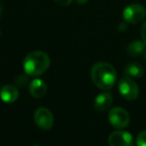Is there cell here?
<instances>
[{"label": "cell", "mask_w": 146, "mask_h": 146, "mask_svg": "<svg viewBox=\"0 0 146 146\" xmlns=\"http://www.w3.org/2000/svg\"><path fill=\"white\" fill-rule=\"evenodd\" d=\"M0 36H1V31H0Z\"/></svg>", "instance_id": "ffe728a7"}, {"label": "cell", "mask_w": 146, "mask_h": 146, "mask_svg": "<svg viewBox=\"0 0 146 146\" xmlns=\"http://www.w3.org/2000/svg\"><path fill=\"white\" fill-rule=\"evenodd\" d=\"M136 145L137 146H146V130L141 131L136 138Z\"/></svg>", "instance_id": "5bb4252c"}, {"label": "cell", "mask_w": 146, "mask_h": 146, "mask_svg": "<svg viewBox=\"0 0 146 146\" xmlns=\"http://www.w3.org/2000/svg\"><path fill=\"white\" fill-rule=\"evenodd\" d=\"M18 89L12 84H6L0 89V98L5 103H13L18 99Z\"/></svg>", "instance_id": "ba28073f"}, {"label": "cell", "mask_w": 146, "mask_h": 146, "mask_svg": "<svg viewBox=\"0 0 146 146\" xmlns=\"http://www.w3.org/2000/svg\"><path fill=\"white\" fill-rule=\"evenodd\" d=\"M2 13H3V6H2V3L0 2V17H1Z\"/></svg>", "instance_id": "d6986e66"}, {"label": "cell", "mask_w": 146, "mask_h": 146, "mask_svg": "<svg viewBox=\"0 0 146 146\" xmlns=\"http://www.w3.org/2000/svg\"><path fill=\"white\" fill-rule=\"evenodd\" d=\"M34 146H38V145H34Z\"/></svg>", "instance_id": "7402d4cb"}, {"label": "cell", "mask_w": 146, "mask_h": 146, "mask_svg": "<svg viewBox=\"0 0 146 146\" xmlns=\"http://www.w3.org/2000/svg\"><path fill=\"white\" fill-rule=\"evenodd\" d=\"M117 78L116 70L111 64L106 62H98L91 68V79L93 83L101 90L111 89Z\"/></svg>", "instance_id": "6da1fadb"}, {"label": "cell", "mask_w": 146, "mask_h": 146, "mask_svg": "<svg viewBox=\"0 0 146 146\" xmlns=\"http://www.w3.org/2000/svg\"><path fill=\"white\" fill-rule=\"evenodd\" d=\"M118 90L126 100H135L139 95V87L130 77L124 76L118 83Z\"/></svg>", "instance_id": "277c9868"}, {"label": "cell", "mask_w": 146, "mask_h": 146, "mask_svg": "<svg viewBox=\"0 0 146 146\" xmlns=\"http://www.w3.org/2000/svg\"><path fill=\"white\" fill-rule=\"evenodd\" d=\"M122 15H123L125 22L130 23V24H136L145 18L146 9L141 4L133 3L124 8Z\"/></svg>", "instance_id": "3957f363"}, {"label": "cell", "mask_w": 146, "mask_h": 146, "mask_svg": "<svg viewBox=\"0 0 146 146\" xmlns=\"http://www.w3.org/2000/svg\"><path fill=\"white\" fill-rule=\"evenodd\" d=\"M28 76L26 73L24 74H18V75L15 77V85L19 86V87H24L26 86V84L28 83Z\"/></svg>", "instance_id": "4fadbf2b"}, {"label": "cell", "mask_w": 146, "mask_h": 146, "mask_svg": "<svg viewBox=\"0 0 146 146\" xmlns=\"http://www.w3.org/2000/svg\"><path fill=\"white\" fill-rule=\"evenodd\" d=\"M34 121L39 128L43 130H48L53 126L54 117L49 109L45 107H39L34 112Z\"/></svg>", "instance_id": "8992f818"}, {"label": "cell", "mask_w": 146, "mask_h": 146, "mask_svg": "<svg viewBox=\"0 0 146 146\" xmlns=\"http://www.w3.org/2000/svg\"><path fill=\"white\" fill-rule=\"evenodd\" d=\"M47 92V85L45 84V82L43 80L36 78L33 79L29 84V93L31 94V96L34 98H42L43 96H45Z\"/></svg>", "instance_id": "9c48e42d"}, {"label": "cell", "mask_w": 146, "mask_h": 146, "mask_svg": "<svg viewBox=\"0 0 146 146\" xmlns=\"http://www.w3.org/2000/svg\"><path fill=\"white\" fill-rule=\"evenodd\" d=\"M108 120L113 127L122 129L128 126L130 121L129 113L124 108L113 107L108 114Z\"/></svg>", "instance_id": "5b68a950"}, {"label": "cell", "mask_w": 146, "mask_h": 146, "mask_svg": "<svg viewBox=\"0 0 146 146\" xmlns=\"http://www.w3.org/2000/svg\"><path fill=\"white\" fill-rule=\"evenodd\" d=\"M118 30L121 31V32H124V31L127 30V24L125 22H121L119 25H118Z\"/></svg>", "instance_id": "e0dca14e"}, {"label": "cell", "mask_w": 146, "mask_h": 146, "mask_svg": "<svg viewBox=\"0 0 146 146\" xmlns=\"http://www.w3.org/2000/svg\"><path fill=\"white\" fill-rule=\"evenodd\" d=\"M145 50V44L143 41L135 40L131 42L127 47V53L131 56H138Z\"/></svg>", "instance_id": "7c38bea8"}, {"label": "cell", "mask_w": 146, "mask_h": 146, "mask_svg": "<svg viewBox=\"0 0 146 146\" xmlns=\"http://www.w3.org/2000/svg\"><path fill=\"white\" fill-rule=\"evenodd\" d=\"M50 58L43 51H33L23 60V68L27 75L39 76L48 69Z\"/></svg>", "instance_id": "7a4b0ae2"}, {"label": "cell", "mask_w": 146, "mask_h": 146, "mask_svg": "<svg viewBox=\"0 0 146 146\" xmlns=\"http://www.w3.org/2000/svg\"><path fill=\"white\" fill-rule=\"evenodd\" d=\"M72 1L73 0H54V2L56 3V4H58L59 6H62V7L68 6Z\"/></svg>", "instance_id": "9a60e30c"}, {"label": "cell", "mask_w": 146, "mask_h": 146, "mask_svg": "<svg viewBox=\"0 0 146 146\" xmlns=\"http://www.w3.org/2000/svg\"><path fill=\"white\" fill-rule=\"evenodd\" d=\"M112 99L113 98L109 92H102V93L98 94L94 99V107L98 111H105L110 108L112 101H113Z\"/></svg>", "instance_id": "30bf717a"}, {"label": "cell", "mask_w": 146, "mask_h": 146, "mask_svg": "<svg viewBox=\"0 0 146 146\" xmlns=\"http://www.w3.org/2000/svg\"><path fill=\"white\" fill-rule=\"evenodd\" d=\"M75 1L78 3V4H81L82 5V4H85V3L87 2L88 0H75Z\"/></svg>", "instance_id": "ac0fdd59"}, {"label": "cell", "mask_w": 146, "mask_h": 146, "mask_svg": "<svg viewBox=\"0 0 146 146\" xmlns=\"http://www.w3.org/2000/svg\"><path fill=\"white\" fill-rule=\"evenodd\" d=\"M141 38H142V41L144 42V44L146 45V21L142 24L141 26Z\"/></svg>", "instance_id": "2e32d148"}, {"label": "cell", "mask_w": 146, "mask_h": 146, "mask_svg": "<svg viewBox=\"0 0 146 146\" xmlns=\"http://www.w3.org/2000/svg\"><path fill=\"white\" fill-rule=\"evenodd\" d=\"M108 144L110 146H133V137L129 132L117 130L109 135Z\"/></svg>", "instance_id": "52a82bcc"}, {"label": "cell", "mask_w": 146, "mask_h": 146, "mask_svg": "<svg viewBox=\"0 0 146 146\" xmlns=\"http://www.w3.org/2000/svg\"><path fill=\"white\" fill-rule=\"evenodd\" d=\"M144 67L140 63L130 62L124 68V75L130 78H139L144 74Z\"/></svg>", "instance_id": "8fae6325"}, {"label": "cell", "mask_w": 146, "mask_h": 146, "mask_svg": "<svg viewBox=\"0 0 146 146\" xmlns=\"http://www.w3.org/2000/svg\"><path fill=\"white\" fill-rule=\"evenodd\" d=\"M145 58H146V52H145Z\"/></svg>", "instance_id": "44dd1931"}]
</instances>
